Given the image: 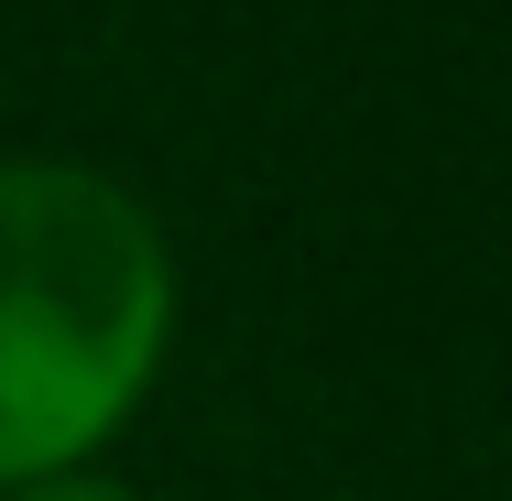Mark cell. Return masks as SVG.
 Wrapping results in <instances>:
<instances>
[{
	"label": "cell",
	"instance_id": "cell-1",
	"mask_svg": "<svg viewBox=\"0 0 512 501\" xmlns=\"http://www.w3.org/2000/svg\"><path fill=\"white\" fill-rule=\"evenodd\" d=\"M175 327V262L131 186L0 164V480H55L142 403Z\"/></svg>",
	"mask_w": 512,
	"mask_h": 501
},
{
	"label": "cell",
	"instance_id": "cell-2",
	"mask_svg": "<svg viewBox=\"0 0 512 501\" xmlns=\"http://www.w3.org/2000/svg\"><path fill=\"white\" fill-rule=\"evenodd\" d=\"M33 501H131V491H120V480H44Z\"/></svg>",
	"mask_w": 512,
	"mask_h": 501
}]
</instances>
